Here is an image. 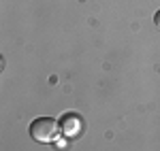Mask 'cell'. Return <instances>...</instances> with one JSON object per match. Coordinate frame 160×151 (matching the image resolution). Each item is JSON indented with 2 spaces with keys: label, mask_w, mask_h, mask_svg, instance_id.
<instances>
[{
  "label": "cell",
  "mask_w": 160,
  "mask_h": 151,
  "mask_svg": "<svg viewBox=\"0 0 160 151\" xmlns=\"http://www.w3.org/2000/svg\"><path fill=\"white\" fill-rule=\"evenodd\" d=\"M60 130L64 136H77L81 132V117L77 113H66L60 119Z\"/></svg>",
  "instance_id": "2"
},
{
  "label": "cell",
  "mask_w": 160,
  "mask_h": 151,
  "mask_svg": "<svg viewBox=\"0 0 160 151\" xmlns=\"http://www.w3.org/2000/svg\"><path fill=\"white\" fill-rule=\"evenodd\" d=\"M60 132V121L53 117H38L30 124V136L38 143H53Z\"/></svg>",
  "instance_id": "1"
},
{
  "label": "cell",
  "mask_w": 160,
  "mask_h": 151,
  "mask_svg": "<svg viewBox=\"0 0 160 151\" xmlns=\"http://www.w3.org/2000/svg\"><path fill=\"white\" fill-rule=\"evenodd\" d=\"M154 24H156V28L160 30V11H156V15H154Z\"/></svg>",
  "instance_id": "3"
}]
</instances>
